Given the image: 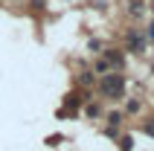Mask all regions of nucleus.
<instances>
[{"label":"nucleus","instance_id":"1","mask_svg":"<svg viewBox=\"0 0 154 151\" xmlns=\"http://www.w3.org/2000/svg\"><path fill=\"white\" fill-rule=\"evenodd\" d=\"M122 90H125V79H122L119 73H108V76H102V93H105V96L116 99V96H122Z\"/></svg>","mask_w":154,"mask_h":151},{"label":"nucleus","instance_id":"2","mask_svg":"<svg viewBox=\"0 0 154 151\" xmlns=\"http://www.w3.org/2000/svg\"><path fill=\"white\" fill-rule=\"evenodd\" d=\"M128 44H131V50H143V38H140V35H131Z\"/></svg>","mask_w":154,"mask_h":151},{"label":"nucleus","instance_id":"3","mask_svg":"<svg viewBox=\"0 0 154 151\" xmlns=\"http://www.w3.org/2000/svg\"><path fill=\"white\" fill-rule=\"evenodd\" d=\"M108 61H111V64H116V67H119V64H122V55H116V52H108Z\"/></svg>","mask_w":154,"mask_h":151},{"label":"nucleus","instance_id":"4","mask_svg":"<svg viewBox=\"0 0 154 151\" xmlns=\"http://www.w3.org/2000/svg\"><path fill=\"white\" fill-rule=\"evenodd\" d=\"M119 148L122 151H131V137H122V140H119Z\"/></svg>","mask_w":154,"mask_h":151},{"label":"nucleus","instance_id":"5","mask_svg":"<svg viewBox=\"0 0 154 151\" xmlns=\"http://www.w3.org/2000/svg\"><path fill=\"white\" fill-rule=\"evenodd\" d=\"M143 131H146V134H148V137H154V119H148L146 125H143Z\"/></svg>","mask_w":154,"mask_h":151}]
</instances>
